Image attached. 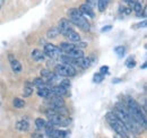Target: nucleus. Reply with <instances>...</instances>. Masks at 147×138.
<instances>
[{"instance_id":"nucleus-34","label":"nucleus","mask_w":147,"mask_h":138,"mask_svg":"<svg viewBox=\"0 0 147 138\" xmlns=\"http://www.w3.org/2000/svg\"><path fill=\"white\" fill-rule=\"evenodd\" d=\"M111 28H112V26L111 25H108V26H104L103 28H102V32H109Z\"/></svg>"},{"instance_id":"nucleus-22","label":"nucleus","mask_w":147,"mask_h":138,"mask_svg":"<svg viewBox=\"0 0 147 138\" xmlns=\"http://www.w3.org/2000/svg\"><path fill=\"white\" fill-rule=\"evenodd\" d=\"M33 86H37L38 88L40 87H43V86H47V83L42 79V77H37V78H34V80H33Z\"/></svg>"},{"instance_id":"nucleus-5","label":"nucleus","mask_w":147,"mask_h":138,"mask_svg":"<svg viewBox=\"0 0 147 138\" xmlns=\"http://www.w3.org/2000/svg\"><path fill=\"white\" fill-rule=\"evenodd\" d=\"M76 68L68 64H59L55 67V74L62 77H73L76 75Z\"/></svg>"},{"instance_id":"nucleus-4","label":"nucleus","mask_w":147,"mask_h":138,"mask_svg":"<svg viewBox=\"0 0 147 138\" xmlns=\"http://www.w3.org/2000/svg\"><path fill=\"white\" fill-rule=\"evenodd\" d=\"M105 119L108 121V123L110 124V127L120 136L121 138H129L130 133L128 131V129L126 128V126L123 124V122L120 120L117 114L114 112H108L105 116Z\"/></svg>"},{"instance_id":"nucleus-13","label":"nucleus","mask_w":147,"mask_h":138,"mask_svg":"<svg viewBox=\"0 0 147 138\" xmlns=\"http://www.w3.org/2000/svg\"><path fill=\"white\" fill-rule=\"evenodd\" d=\"M78 10H79L84 16H87V17H91V18H93L95 16V14H94V12H93V8H91L90 6H87L86 3L82 5V6L78 8Z\"/></svg>"},{"instance_id":"nucleus-2","label":"nucleus","mask_w":147,"mask_h":138,"mask_svg":"<svg viewBox=\"0 0 147 138\" xmlns=\"http://www.w3.org/2000/svg\"><path fill=\"white\" fill-rule=\"evenodd\" d=\"M125 105L130 113V116L135 119V121L143 128H146V114H145V111L142 109V106L132 97H129V96L127 97V102Z\"/></svg>"},{"instance_id":"nucleus-25","label":"nucleus","mask_w":147,"mask_h":138,"mask_svg":"<svg viewBox=\"0 0 147 138\" xmlns=\"http://www.w3.org/2000/svg\"><path fill=\"white\" fill-rule=\"evenodd\" d=\"M132 9H134L135 12H137V15H138V16H140V12H142V9H143L142 3L138 2V1H136V2L134 3V6H132Z\"/></svg>"},{"instance_id":"nucleus-15","label":"nucleus","mask_w":147,"mask_h":138,"mask_svg":"<svg viewBox=\"0 0 147 138\" xmlns=\"http://www.w3.org/2000/svg\"><path fill=\"white\" fill-rule=\"evenodd\" d=\"M65 55H67V57H69V58H71V59H75V60H78V59L85 57V55H84V51L80 50V49H77V48H75L74 50H71L70 52H68V53L65 54Z\"/></svg>"},{"instance_id":"nucleus-10","label":"nucleus","mask_w":147,"mask_h":138,"mask_svg":"<svg viewBox=\"0 0 147 138\" xmlns=\"http://www.w3.org/2000/svg\"><path fill=\"white\" fill-rule=\"evenodd\" d=\"M8 60H9L10 67H11L14 72H20V71H22V64L19 62L18 60H17L13 54H9V55H8Z\"/></svg>"},{"instance_id":"nucleus-24","label":"nucleus","mask_w":147,"mask_h":138,"mask_svg":"<svg viewBox=\"0 0 147 138\" xmlns=\"http://www.w3.org/2000/svg\"><path fill=\"white\" fill-rule=\"evenodd\" d=\"M58 34H59V32H58L57 27H52V28H50V30L47 32V36H48V39H55Z\"/></svg>"},{"instance_id":"nucleus-33","label":"nucleus","mask_w":147,"mask_h":138,"mask_svg":"<svg viewBox=\"0 0 147 138\" xmlns=\"http://www.w3.org/2000/svg\"><path fill=\"white\" fill-rule=\"evenodd\" d=\"M32 138H48V136L45 134H33L32 135Z\"/></svg>"},{"instance_id":"nucleus-21","label":"nucleus","mask_w":147,"mask_h":138,"mask_svg":"<svg viewBox=\"0 0 147 138\" xmlns=\"http://www.w3.org/2000/svg\"><path fill=\"white\" fill-rule=\"evenodd\" d=\"M109 1L110 0H97V8H98V10L101 13L105 12V9H107V7L109 5Z\"/></svg>"},{"instance_id":"nucleus-30","label":"nucleus","mask_w":147,"mask_h":138,"mask_svg":"<svg viewBox=\"0 0 147 138\" xmlns=\"http://www.w3.org/2000/svg\"><path fill=\"white\" fill-rule=\"evenodd\" d=\"M86 5L90 6L91 8H93V7H95L97 5V0H86Z\"/></svg>"},{"instance_id":"nucleus-9","label":"nucleus","mask_w":147,"mask_h":138,"mask_svg":"<svg viewBox=\"0 0 147 138\" xmlns=\"http://www.w3.org/2000/svg\"><path fill=\"white\" fill-rule=\"evenodd\" d=\"M63 36L68 40V42H70V43H77V42H79L80 41V35L78 34L77 32H75L73 28H70V30H68Z\"/></svg>"},{"instance_id":"nucleus-23","label":"nucleus","mask_w":147,"mask_h":138,"mask_svg":"<svg viewBox=\"0 0 147 138\" xmlns=\"http://www.w3.org/2000/svg\"><path fill=\"white\" fill-rule=\"evenodd\" d=\"M13 104H14V106L15 108H24L25 106V101L23 100V99H19V97H15L14 99V101H13Z\"/></svg>"},{"instance_id":"nucleus-16","label":"nucleus","mask_w":147,"mask_h":138,"mask_svg":"<svg viewBox=\"0 0 147 138\" xmlns=\"http://www.w3.org/2000/svg\"><path fill=\"white\" fill-rule=\"evenodd\" d=\"M33 84L32 83H30V82H26L25 84H24V89H23V95H24V97H28V96H31L32 95V93H33Z\"/></svg>"},{"instance_id":"nucleus-14","label":"nucleus","mask_w":147,"mask_h":138,"mask_svg":"<svg viewBox=\"0 0 147 138\" xmlns=\"http://www.w3.org/2000/svg\"><path fill=\"white\" fill-rule=\"evenodd\" d=\"M51 92H52V95H58V96L62 97V96L67 95L68 89H66L61 85H55V86H51Z\"/></svg>"},{"instance_id":"nucleus-38","label":"nucleus","mask_w":147,"mask_h":138,"mask_svg":"<svg viewBox=\"0 0 147 138\" xmlns=\"http://www.w3.org/2000/svg\"><path fill=\"white\" fill-rule=\"evenodd\" d=\"M129 138H136V137H134V136H129Z\"/></svg>"},{"instance_id":"nucleus-26","label":"nucleus","mask_w":147,"mask_h":138,"mask_svg":"<svg viewBox=\"0 0 147 138\" xmlns=\"http://www.w3.org/2000/svg\"><path fill=\"white\" fill-rule=\"evenodd\" d=\"M103 79H104V76H103L102 74H100V72L95 74V75H94V77H93V82H94V83H96V84L101 83Z\"/></svg>"},{"instance_id":"nucleus-32","label":"nucleus","mask_w":147,"mask_h":138,"mask_svg":"<svg viewBox=\"0 0 147 138\" xmlns=\"http://www.w3.org/2000/svg\"><path fill=\"white\" fill-rule=\"evenodd\" d=\"M108 72H109V67L108 66H104V67H102V68L100 69V74H102L103 76L105 74H108Z\"/></svg>"},{"instance_id":"nucleus-6","label":"nucleus","mask_w":147,"mask_h":138,"mask_svg":"<svg viewBox=\"0 0 147 138\" xmlns=\"http://www.w3.org/2000/svg\"><path fill=\"white\" fill-rule=\"evenodd\" d=\"M43 53H44V55L49 57L50 59H58L61 57V52L59 50V48L55 44H51V43H48L44 45Z\"/></svg>"},{"instance_id":"nucleus-37","label":"nucleus","mask_w":147,"mask_h":138,"mask_svg":"<svg viewBox=\"0 0 147 138\" xmlns=\"http://www.w3.org/2000/svg\"><path fill=\"white\" fill-rule=\"evenodd\" d=\"M48 138H57V137H53V136H48Z\"/></svg>"},{"instance_id":"nucleus-27","label":"nucleus","mask_w":147,"mask_h":138,"mask_svg":"<svg viewBox=\"0 0 147 138\" xmlns=\"http://www.w3.org/2000/svg\"><path fill=\"white\" fill-rule=\"evenodd\" d=\"M114 52L121 58V57H123V54H125V52H126V50H125V47H117L115 49H114Z\"/></svg>"},{"instance_id":"nucleus-17","label":"nucleus","mask_w":147,"mask_h":138,"mask_svg":"<svg viewBox=\"0 0 147 138\" xmlns=\"http://www.w3.org/2000/svg\"><path fill=\"white\" fill-rule=\"evenodd\" d=\"M76 65H79L83 69L88 68L91 66V59L90 58H86V57H83V58L76 60Z\"/></svg>"},{"instance_id":"nucleus-8","label":"nucleus","mask_w":147,"mask_h":138,"mask_svg":"<svg viewBox=\"0 0 147 138\" xmlns=\"http://www.w3.org/2000/svg\"><path fill=\"white\" fill-rule=\"evenodd\" d=\"M70 24H71V23H70L67 18H61V19L59 20V23H58V27H57L59 34L63 35L68 30H70V28H71V25H70Z\"/></svg>"},{"instance_id":"nucleus-11","label":"nucleus","mask_w":147,"mask_h":138,"mask_svg":"<svg viewBox=\"0 0 147 138\" xmlns=\"http://www.w3.org/2000/svg\"><path fill=\"white\" fill-rule=\"evenodd\" d=\"M58 48H59L60 52H63L65 54H67L68 52H70L71 50H74L75 48H77V47H76L75 43H70V42H61V43L59 44Z\"/></svg>"},{"instance_id":"nucleus-29","label":"nucleus","mask_w":147,"mask_h":138,"mask_svg":"<svg viewBox=\"0 0 147 138\" xmlns=\"http://www.w3.org/2000/svg\"><path fill=\"white\" fill-rule=\"evenodd\" d=\"M60 85H61L62 87H65L66 89H68V88L70 87V83H69V80H68V79H63V80L60 83Z\"/></svg>"},{"instance_id":"nucleus-20","label":"nucleus","mask_w":147,"mask_h":138,"mask_svg":"<svg viewBox=\"0 0 147 138\" xmlns=\"http://www.w3.org/2000/svg\"><path fill=\"white\" fill-rule=\"evenodd\" d=\"M35 124H36L37 129H40V130H44V129L47 128V126H48V121L44 120V119H42V118H37L36 120H35Z\"/></svg>"},{"instance_id":"nucleus-36","label":"nucleus","mask_w":147,"mask_h":138,"mask_svg":"<svg viewBox=\"0 0 147 138\" xmlns=\"http://www.w3.org/2000/svg\"><path fill=\"white\" fill-rule=\"evenodd\" d=\"M3 3H5V0H0V9H1V7L3 6Z\"/></svg>"},{"instance_id":"nucleus-31","label":"nucleus","mask_w":147,"mask_h":138,"mask_svg":"<svg viewBox=\"0 0 147 138\" xmlns=\"http://www.w3.org/2000/svg\"><path fill=\"white\" fill-rule=\"evenodd\" d=\"M50 74H51V71H49V70H47V69H43V70L41 71V77H44V78L47 79Z\"/></svg>"},{"instance_id":"nucleus-35","label":"nucleus","mask_w":147,"mask_h":138,"mask_svg":"<svg viewBox=\"0 0 147 138\" xmlns=\"http://www.w3.org/2000/svg\"><path fill=\"white\" fill-rule=\"evenodd\" d=\"M145 26H146V20H144L143 23H139V24L136 25V27H145Z\"/></svg>"},{"instance_id":"nucleus-1","label":"nucleus","mask_w":147,"mask_h":138,"mask_svg":"<svg viewBox=\"0 0 147 138\" xmlns=\"http://www.w3.org/2000/svg\"><path fill=\"white\" fill-rule=\"evenodd\" d=\"M117 117L120 119V120L123 122V124L126 126V128L128 129L129 133H132V134H140L143 131V127L139 126L135 119L130 116V113L128 112L126 105H123V103H118L115 105V111H113Z\"/></svg>"},{"instance_id":"nucleus-3","label":"nucleus","mask_w":147,"mask_h":138,"mask_svg":"<svg viewBox=\"0 0 147 138\" xmlns=\"http://www.w3.org/2000/svg\"><path fill=\"white\" fill-rule=\"evenodd\" d=\"M67 14H68V17H69L68 20L70 23H73L74 25H76L77 27H79L80 30H83L85 32H88L91 30L90 22L87 20V18L78 10V8H70V9H68Z\"/></svg>"},{"instance_id":"nucleus-18","label":"nucleus","mask_w":147,"mask_h":138,"mask_svg":"<svg viewBox=\"0 0 147 138\" xmlns=\"http://www.w3.org/2000/svg\"><path fill=\"white\" fill-rule=\"evenodd\" d=\"M31 55H32V59H33V60H35V61H43V60H44V58H45L44 53L41 51V50H38V49L33 50L32 53H31Z\"/></svg>"},{"instance_id":"nucleus-19","label":"nucleus","mask_w":147,"mask_h":138,"mask_svg":"<svg viewBox=\"0 0 147 138\" xmlns=\"http://www.w3.org/2000/svg\"><path fill=\"white\" fill-rule=\"evenodd\" d=\"M16 128L18 129L19 131H27L28 128H30V123H28L27 120L22 119V120H19L18 122L16 123Z\"/></svg>"},{"instance_id":"nucleus-12","label":"nucleus","mask_w":147,"mask_h":138,"mask_svg":"<svg viewBox=\"0 0 147 138\" xmlns=\"http://www.w3.org/2000/svg\"><path fill=\"white\" fill-rule=\"evenodd\" d=\"M37 95L44 99H49L50 96H52V92H51V86H43L40 87L37 89Z\"/></svg>"},{"instance_id":"nucleus-7","label":"nucleus","mask_w":147,"mask_h":138,"mask_svg":"<svg viewBox=\"0 0 147 138\" xmlns=\"http://www.w3.org/2000/svg\"><path fill=\"white\" fill-rule=\"evenodd\" d=\"M48 104H49V108L50 109H55V108H61V106H65V101L61 96H58V95H52L48 99Z\"/></svg>"},{"instance_id":"nucleus-28","label":"nucleus","mask_w":147,"mask_h":138,"mask_svg":"<svg viewBox=\"0 0 147 138\" xmlns=\"http://www.w3.org/2000/svg\"><path fill=\"white\" fill-rule=\"evenodd\" d=\"M126 66L128 67L129 69H131V68H134L135 66H136V61L130 57V58H128L127 59V61H126Z\"/></svg>"}]
</instances>
